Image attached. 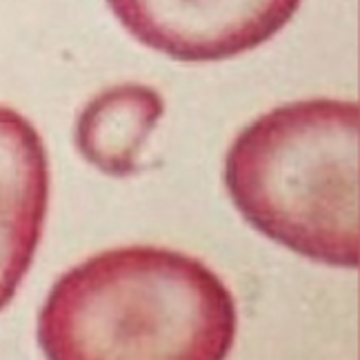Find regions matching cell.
Instances as JSON below:
<instances>
[{"instance_id":"4","label":"cell","mask_w":360,"mask_h":360,"mask_svg":"<svg viewBox=\"0 0 360 360\" xmlns=\"http://www.w3.org/2000/svg\"><path fill=\"white\" fill-rule=\"evenodd\" d=\"M49 207V160L38 129L0 105V311L30 274Z\"/></svg>"},{"instance_id":"5","label":"cell","mask_w":360,"mask_h":360,"mask_svg":"<svg viewBox=\"0 0 360 360\" xmlns=\"http://www.w3.org/2000/svg\"><path fill=\"white\" fill-rule=\"evenodd\" d=\"M162 114L165 101L154 87L138 82L109 87L78 114L74 127L78 154L107 176H134L143 145Z\"/></svg>"},{"instance_id":"1","label":"cell","mask_w":360,"mask_h":360,"mask_svg":"<svg viewBox=\"0 0 360 360\" xmlns=\"http://www.w3.org/2000/svg\"><path fill=\"white\" fill-rule=\"evenodd\" d=\"M238 329L229 287L167 247L107 249L65 271L40 307L51 360H223Z\"/></svg>"},{"instance_id":"2","label":"cell","mask_w":360,"mask_h":360,"mask_svg":"<svg viewBox=\"0 0 360 360\" xmlns=\"http://www.w3.org/2000/svg\"><path fill=\"white\" fill-rule=\"evenodd\" d=\"M223 178L233 207L262 236L323 265L358 269V101L271 109L236 136Z\"/></svg>"},{"instance_id":"3","label":"cell","mask_w":360,"mask_h":360,"mask_svg":"<svg viewBox=\"0 0 360 360\" xmlns=\"http://www.w3.org/2000/svg\"><path fill=\"white\" fill-rule=\"evenodd\" d=\"M302 0H107L138 43L180 63H218L265 45Z\"/></svg>"}]
</instances>
